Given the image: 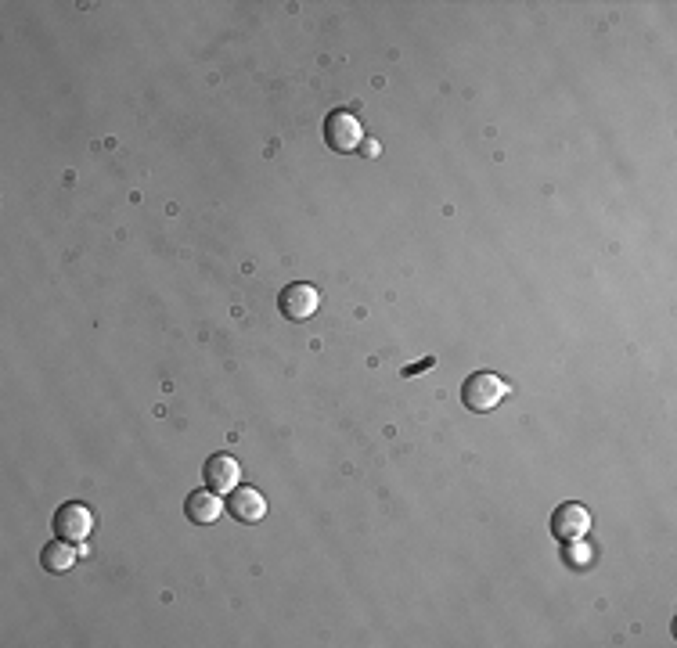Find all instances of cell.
Returning <instances> with one entry per match:
<instances>
[{"label": "cell", "instance_id": "obj_1", "mask_svg": "<svg viewBox=\"0 0 677 648\" xmlns=\"http://www.w3.org/2000/svg\"><path fill=\"white\" fill-rule=\"evenodd\" d=\"M505 396H508V382L501 375H494V371H476V375H469L465 386H461V404L469 407L472 414L494 411Z\"/></svg>", "mask_w": 677, "mask_h": 648}, {"label": "cell", "instance_id": "obj_2", "mask_svg": "<svg viewBox=\"0 0 677 648\" xmlns=\"http://www.w3.org/2000/svg\"><path fill=\"white\" fill-rule=\"evenodd\" d=\"M325 144L339 155L357 152L364 144V123L353 116L350 108H335V112H328V119H325Z\"/></svg>", "mask_w": 677, "mask_h": 648}, {"label": "cell", "instance_id": "obj_3", "mask_svg": "<svg viewBox=\"0 0 677 648\" xmlns=\"http://www.w3.org/2000/svg\"><path fill=\"white\" fill-rule=\"evenodd\" d=\"M317 306H321V292L307 281H292V285L281 288L278 296V310L285 321H310L317 314Z\"/></svg>", "mask_w": 677, "mask_h": 648}, {"label": "cell", "instance_id": "obj_4", "mask_svg": "<svg viewBox=\"0 0 677 648\" xmlns=\"http://www.w3.org/2000/svg\"><path fill=\"white\" fill-rule=\"evenodd\" d=\"M587 530H591V512H587L580 501H562L559 508H555V515H551V533H555V540H562V544L587 537Z\"/></svg>", "mask_w": 677, "mask_h": 648}, {"label": "cell", "instance_id": "obj_5", "mask_svg": "<svg viewBox=\"0 0 677 648\" xmlns=\"http://www.w3.org/2000/svg\"><path fill=\"white\" fill-rule=\"evenodd\" d=\"M94 530V512L83 501H65L55 512V533L62 540H87Z\"/></svg>", "mask_w": 677, "mask_h": 648}, {"label": "cell", "instance_id": "obj_6", "mask_svg": "<svg viewBox=\"0 0 677 648\" xmlns=\"http://www.w3.org/2000/svg\"><path fill=\"white\" fill-rule=\"evenodd\" d=\"M227 515L235 522H242V526H253V522H260L263 515H267V497L260 494V490H253V486H242V490H231L227 494Z\"/></svg>", "mask_w": 677, "mask_h": 648}, {"label": "cell", "instance_id": "obj_7", "mask_svg": "<svg viewBox=\"0 0 677 648\" xmlns=\"http://www.w3.org/2000/svg\"><path fill=\"white\" fill-rule=\"evenodd\" d=\"M227 504L220 501L217 490H191L188 501H184V515H188L195 526H213V522L224 515Z\"/></svg>", "mask_w": 677, "mask_h": 648}, {"label": "cell", "instance_id": "obj_8", "mask_svg": "<svg viewBox=\"0 0 677 648\" xmlns=\"http://www.w3.org/2000/svg\"><path fill=\"white\" fill-rule=\"evenodd\" d=\"M202 472H206L209 490H217V494H231L238 486V476H242V468H238V461L231 454H213Z\"/></svg>", "mask_w": 677, "mask_h": 648}, {"label": "cell", "instance_id": "obj_9", "mask_svg": "<svg viewBox=\"0 0 677 648\" xmlns=\"http://www.w3.org/2000/svg\"><path fill=\"white\" fill-rule=\"evenodd\" d=\"M76 555L80 551L73 548V540H51L44 548V555H40V562H44L47 573H65V569H73L76 566Z\"/></svg>", "mask_w": 677, "mask_h": 648}, {"label": "cell", "instance_id": "obj_10", "mask_svg": "<svg viewBox=\"0 0 677 648\" xmlns=\"http://www.w3.org/2000/svg\"><path fill=\"white\" fill-rule=\"evenodd\" d=\"M591 562H595V548H587L584 537H580V540H569V544H566V566L587 569Z\"/></svg>", "mask_w": 677, "mask_h": 648}, {"label": "cell", "instance_id": "obj_11", "mask_svg": "<svg viewBox=\"0 0 677 648\" xmlns=\"http://www.w3.org/2000/svg\"><path fill=\"white\" fill-rule=\"evenodd\" d=\"M425 368H433V357H425L422 364H415V368H407L404 375H418V371H425Z\"/></svg>", "mask_w": 677, "mask_h": 648}]
</instances>
